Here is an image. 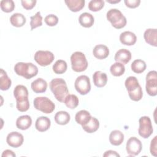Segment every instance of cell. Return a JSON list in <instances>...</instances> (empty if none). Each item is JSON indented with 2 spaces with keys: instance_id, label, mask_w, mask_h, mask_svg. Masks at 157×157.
<instances>
[{
  "instance_id": "cell-1",
  "label": "cell",
  "mask_w": 157,
  "mask_h": 157,
  "mask_svg": "<svg viewBox=\"0 0 157 157\" xmlns=\"http://www.w3.org/2000/svg\"><path fill=\"white\" fill-rule=\"evenodd\" d=\"M50 88L54 96L60 102H63L69 94V90L66 81L60 78H53L50 83Z\"/></svg>"
},
{
  "instance_id": "cell-2",
  "label": "cell",
  "mask_w": 157,
  "mask_h": 157,
  "mask_svg": "<svg viewBox=\"0 0 157 157\" xmlns=\"http://www.w3.org/2000/svg\"><path fill=\"white\" fill-rule=\"evenodd\" d=\"M14 71L26 79H30L38 73V68L31 63L18 62L14 66Z\"/></svg>"
},
{
  "instance_id": "cell-3",
  "label": "cell",
  "mask_w": 157,
  "mask_h": 157,
  "mask_svg": "<svg viewBox=\"0 0 157 157\" xmlns=\"http://www.w3.org/2000/svg\"><path fill=\"white\" fill-rule=\"evenodd\" d=\"M107 19L109 21L112 26L116 29L124 28L127 23L126 17L121 12L117 9H111L107 12Z\"/></svg>"
},
{
  "instance_id": "cell-4",
  "label": "cell",
  "mask_w": 157,
  "mask_h": 157,
  "mask_svg": "<svg viewBox=\"0 0 157 157\" xmlns=\"http://www.w3.org/2000/svg\"><path fill=\"white\" fill-rule=\"evenodd\" d=\"M71 62L72 70L77 72L85 71L88 65L85 55L81 52L73 53L71 56Z\"/></svg>"
},
{
  "instance_id": "cell-5",
  "label": "cell",
  "mask_w": 157,
  "mask_h": 157,
  "mask_svg": "<svg viewBox=\"0 0 157 157\" xmlns=\"http://www.w3.org/2000/svg\"><path fill=\"white\" fill-rule=\"evenodd\" d=\"M33 104L36 109L45 113H50L55 109V104L47 97H37Z\"/></svg>"
},
{
  "instance_id": "cell-6",
  "label": "cell",
  "mask_w": 157,
  "mask_h": 157,
  "mask_svg": "<svg viewBox=\"0 0 157 157\" xmlns=\"http://www.w3.org/2000/svg\"><path fill=\"white\" fill-rule=\"evenodd\" d=\"M139 128L138 133L142 137L147 139L153 133V129L150 118L147 116H144L140 118L139 120Z\"/></svg>"
},
{
  "instance_id": "cell-7",
  "label": "cell",
  "mask_w": 157,
  "mask_h": 157,
  "mask_svg": "<svg viewBox=\"0 0 157 157\" xmlns=\"http://www.w3.org/2000/svg\"><path fill=\"white\" fill-rule=\"evenodd\" d=\"M74 86L77 91L82 95L88 94L91 90V83L90 78L86 75L78 76L74 83Z\"/></svg>"
},
{
  "instance_id": "cell-8",
  "label": "cell",
  "mask_w": 157,
  "mask_h": 157,
  "mask_svg": "<svg viewBox=\"0 0 157 157\" xmlns=\"http://www.w3.org/2000/svg\"><path fill=\"white\" fill-rule=\"evenodd\" d=\"M146 91L151 96L157 94V72L155 71H150L146 75Z\"/></svg>"
},
{
  "instance_id": "cell-9",
  "label": "cell",
  "mask_w": 157,
  "mask_h": 157,
  "mask_svg": "<svg viewBox=\"0 0 157 157\" xmlns=\"http://www.w3.org/2000/svg\"><path fill=\"white\" fill-rule=\"evenodd\" d=\"M36 62L41 66H47L50 64L55 59L53 53L50 51L38 50L34 56Z\"/></svg>"
},
{
  "instance_id": "cell-10",
  "label": "cell",
  "mask_w": 157,
  "mask_h": 157,
  "mask_svg": "<svg viewBox=\"0 0 157 157\" xmlns=\"http://www.w3.org/2000/svg\"><path fill=\"white\" fill-rule=\"evenodd\" d=\"M142 149V144L139 139L136 137H130L126 145L127 153L130 156L138 155Z\"/></svg>"
},
{
  "instance_id": "cell-11",
  "label": "cell",
  "mask_w": 157,
  "mask_h": 157,
  "mask_svg": "<svg viewBox=\"0 0 157 157\" xmlns=\"http://www.w3.org/2000/svg\"><path fill=\"white\" fill-rule=\"evenodd\" d=\"M24 141V137L23 136L17 131L11 132L9 134H8L7 138H6V142L7 144L13 148H18L20 147Z\"/></svg>"
},
{
  "instance_id": "cell-12",
  "label": "cell",
  "mask_w": 157,
  "mask_h": 157,
  "mask_svg": "<svg viewBox=\"0 0 157 157\" xmlns=\"http://www.w3.org/2000/svg\"><path fill=\"white\" fill-rule=\"evenodd\" d=\"M13 96L16 102H23L28 99V91L24 85H18L13 90Z\"/></svg>"
},
{
  "instance_id": "cell-13",
  "label": "cell",
  "mask_w": 157,
  "mask_h": 157,
  "mask_svg": "<svg viewBox=\"0 0 157 157\" xmlns=\"http://www.w3.org/2000/svg\"><path fill=\"white\" fill-rule=\"evenodd\" d=\"M114 59L117 62L123 64H127L131 59V53L127 49H120L116 52Z\"/></svg>"
},
{
  "instance_id": "cell-14",
  "label": "cell",
  "mask_w": 157,
  "mask_h": 157,
  "mask_svg": "<svg viewBox=\"0 0 157 157\" xmlns=\"http://www.w3.org/2000/svg\"><path fill=\"white\" fill-rule=\"evenodd\" d=\"M121 43L125 45H133L137 40V37L134 33L131 31H124L120 36Z\"/></svg>"
},
{
  "instance_id": "cell-15",
  "label": "cell",
  "mask_w": 157,
  "mask_h": 157,
  "mask_svg": "<svg viewBox=\"0 0 157 157\" xmlns=\"http://www.w3.org/2000/svg\"><path fill=\"white\" fill-rule=\"evenodd\" d=\"M93 54L95 58L99 59H103L109 56V49L105 45H97L93 48Z\"/></svg>"
},
{
  "instance_id": "cell-16",
  "label": "cell",
  "mask_w": 157,
  "mask_h": 157,
  "mask_svg": "<svg viewBox=\"0 0 157 157\" xmlns=\"http://www.w3.org/2000/svg\"><path fill=\"white\" fill-rule=\"evenodd\" d=\"M31 87L36 93H44L47 88V83L43 78H38L31 83Z\"/></svg>"
},
{
  "instance_id": "cell-17",
  "label": "cell",
  "mask_w": 157,
  "mask_h": 157,
  "mask_svg": "<svg viewBox=\"0 0 157 157\" xmlns=\"http://www.w3.org/2000/svg\"><path fill=\"white\" fill-rule=\"evenodd\" d=\"M51 125L50 120L47 117H40L37 118L35 123L36 129L39 132H44L49 129Z\"/></svg>"
},
{
  "instance_id": "cell-18",
  "label": "cell",
  "mask_w": 157,
  "mask_h": 157,
  "mask_svg": "<svg viewBox=\"0 0 157 157\" xmlns=\"http://www.w3.org/2000/svg\"><path fill=\"white\" fill-rule=\"evenodd\" d=\"M94 85L98 88L104 86L107 82V76L105 73L101 71H96L93 75Z\"/></svg>"
},
{
  "instance_id": "cell-19",
  "label": "cell",
  "mask_w": 157,
  "mask_h": 157,
  "mask_svg": "<svg viewBox=\"0 0 157 157\" xmlns=\"http://www.w3.org/2000/svg\"><path fill=\"white\" fill-rule=\"evenodd\" d=\"M156 36H157V30L156 29L149 28L147 29L144 34V37L145 42L152 46L156 47Z\"/></svg>"
},
{
  "instance_id": "cell-20",
  "label": "cell",
  "mask_w": 157,
  "mask_h": 157,
  "mask_svg": "<svg viewBox=\"0 0 157 157\" xmlns=\"http://www.w3.org/2000/svg\"><path fill=\"white\" fill-rule=\"evenodd\" d=\"M78 21L82 26L84 28H90L94 24V18L91 13L84 12L79 16Z\"/></svg>"
},
{
  "instance_id": "cell-21",
  "label": "cell",
  "mask_w": 157,
  "mask_h": 157,
  "mask_svg": "<svg viewBox=\"0 0 157 157\" xmlns=\"http://www.w3.org/2000/svg\"><path fill=\"white\" fill-rule=\"evenodd\" d=\"M32 124V119L29 115H22L19 117L16 121L17 128L21 130L28 129Z\"/></svg>"
},
{
  "instance_id": "cell-22",
  "label": "cell",
  "mask_w": 157,
  "mask_h": 157,
  "mask_svg": "<svg viewBox=\"0 0 157 157\" xmlns=\"http://www.w3.org/2000/svg\"><path fill=\"white\" fill-rule=\"evenodd\" d=\"M124 140V134L119 130L112 131L109 135V141L110 144L115 146L121 145Z\"/></svg>"
},
{
  "instance_id": "cell-23",
  "label": "cell",
  "mask_w": 157,
  "mask_h": 157,
  "mask_svg": "<svg viewBox=\"0 0 157 157\" xmlns=\"http://www.w3.org/2000/svg\"><path fill=\"white\" fill-rule=\"evenodd\" d=\"M66 4L69 9L74 12L81 10L85 6V0H66Z\"/></svg>"
},
{
  "instance_id": "cell-24",
  "label": "cell",
  "mask_w": 157,
  "mask_h": 157,
  "mask_svg": "<svg viewBox=\"0 0 157 157\" xmlns=\"http://www.w3.org/2000/svg\"><path fill=\"white\" fill-rule=\"evenodd\" d=\"M91 117H92L88 111L82 110L76 113L75 116V120L78 124L83 126L86 124L90 120Z\"/></svg>"
},
{
  "instance_id": "cell-25",
  "label": "cell",
  "mask_w": 157,
  "mask_h": 157,
  "mask_svg": "<svg viewBox=\"0 0 157 157\" xmlns=\"http://www.w3.org/2000/svg\"><path fill=\"white\" fill-rule=\"evenodd\" d=\"M26 18L20 13H15L10 17V22L12 25L15 27H21L26 23Z\"/></svg>"
},
{
  "instance_id": "cell-26",
  "label": "cell",
  "mask_w": 157,
  "mask_h": 157,
  "mask_svg": "<svg viewBox=\"0 0 157 157\" xmlns=\"http://www.w3.org/2000/svg\"><path fill=\"white\" fill-rule=\"evenodd\" d=\"M83 129L88 133L96 132L99 127V122L95 117H91L90 120L85 125L82 126Z\"/></svg>"
},
{
  "instance_id": "cell-27",
  "label": "cell",
  "mask_w": 157,
  "mask_h": 157,
  "mask_svg": "<svg viewBox=\"0 0 157 157\" xmlns=\"http://www.w3.org/2000/svg\"><path fill=\"white\" fill-rule=\"evenodd\" d=\"M71 119L70 115L66 111H59L55 115V122L60 125H65L67 124Z\"/></svg>"
},
{
  "instance_id": "cell-28",
  "label": "cell",
  "mask_w": 157,
  "mask_h": 157,
  "mask_svg": "<svg viewBox=\"0 0 157 157\" xmlns=\"http://www.w3.org/2000/svg\"><path fill=\"white\" fill-rule=\"evenodd\" d=\"M11 83V80L8 77L6 72L3 69H1L0 89L2 91L7 90L10 87Z\"/></svg>"
},
{
  "instance_id": "cell-29",
  "label": "cell",
  "mask_w": 157,
  "mask_h": 157,
  "mask_svg": "<svg viewBox=\"0 0 157 157\" xmlns=\"http://www.w3.org/2000/svg\"><path fill=\"white\" fill-rule=\"evenodd\" d=\"M63 102L68 108L71 109H74L78 106L79 103V100L78 97L76 95L69 94L65 98Z\"/></svg>"
},
{
  "instance_id": "cell-30",
  "label": "cell",
  "mask_w": 157,
  "mask_h": 157,
  "mask_svg": "<svg viewBox=\"0 0 157 157\" xmlns=\"http://www.w3.org/2000/svg\"><path fill=\"white\" fill-rule=\"evenodd\" d=\"M132 71L137 74H140L145 71L146 69V63L142 59H136L131 64Z\"/></svg>"
},
{
  "instance_id": "cell-31",
  "label": "cell",
  "mask_w": 157,
  "mask_h": 157,
  "mask_svg": "<svg viewBox=\"0 0 157 157\" xmlns=\"http://www.w3.org/2000/svg\"><path fill=\"white\" fill-rule=\"evenodd\" d=\"M128 91L130 99L134 101H139L142 98L143 91L140 85Z\"/></svg>"
},
{
  "instance_id": "cell-32",
  "label": "cell",
  "mask_w": 157,
  "mask_h": 157,
  "mask_svg": "<svg viewBox=\"0 0 157 157\" xmlns=\"http://www.w3.org/2000/svg\"><path fill=\"white\" fill-rule=\"evenodd\" d=\"M110 71L113 76L119 77L124 73L125 67L122 63L116 62L110 66Z\"/></svg>"
},
{
  "instance_id": "cell-33",
  "label": "cell",
  "mask_w": 157,
  "mask_h": 157,
  "mask_svg": "<svg viewBox=\"0 0 157 157\" xmlns=\"http://www.w3.org/2000/svg\"><path fill=\"white\" fill-rule=\"evenodd\" d=\"M67 63L62 59L57 60L53 66V71L56 74H62L67 70Z\"/></svg>"
},
{
  "instance_id": "cell-34",
  "label": "cell",
  "mask_w": 157,
  "mask_h": 157,
  "mask_svg": "<svg viewBox=\"0 0 157 157\" xmlns=\"http://www.w3.org/2000/svg\"><path fill=\"white\" fill-rule=\"evenodd\" d=\"M42 25V17L40 15V12H37L34 16L31 17L30 26L31 29L33 30L34 29Z\"/></svg>"
},
{
  "instance_id": "cell-35",
  "label": "cell",
  "mask_w": 157,
  "mask_h": 157,
  "mask_svg": "<svg viewBox=\"0 0 157 157\" xmlns=\"http://www.w3.org/2000/svg\"><path fill=\"white\" fill-rule=\"evenodd\" d=\"M0 6L1 10L6 13L11 12L15 9V4L12 0H2Z\"/></svg>"
},
{
  "instance_id": "cell-36",
  "label": "cell",
  "mask_w": 157,
  "mask_h": 157,
  "mask_svg": "<svg viewBox=\"0 0 157 157\" xmlns=\"http://www.w3.org/2000/svg\"><path fill=\"white\" fill-rule=\"evenodd\" d=\"M104 3L102 0H91L88 3V9L93 12L99 11L104 7Z\"/></svg>"
},
{
  "instance_id": "cell-37",
  "label": "cell",
  "mask_w": 157,
  "mask_h": 157,
  "mask_svg": "<svg viewBox=\"0 0 157 157\" xmlns=\"http://www.w3.org/2000/svg\"><path fill=\"white\" fill-rule=\"evenodd\" d=\"M124 85L127 90L128 91L137 86L138 85H139V83L138 80L136 77L130 76L128 77L125 80Z\"/></svg>"
},
{
  "instance_id": "cell-38",
  "label": "cell",
  "mask_w": 157,
  "mask_h": 157,
  "mask_svg": "<svg viewBox=\"0 0 157 157\" xmlns=\"http://www.w3.org/2000/svg\"><path fill=\"white\" fill-rule=\"evenodd\" d=\"M45 23L50 26H54L58 23V18L53 14H50L45 17L44 19Z\"/></svg>"
},
{
  "instance_id": "cell-39",
  "label": "cell",
  "mask_w": 157,
  "mask_h": 157,
  "mask_svg": "<svg viewBox=\"0 0 157 157\" xmlns=\"http://www.w3.org/2000/svg\"><path fill=\"white\" fill-rule=\"evenodd\" d=\"M17 109L18 111L23 112L27 111L29 108V102L28 99L23 102H17Z\"/></svg>"
},
{
  "instance_id": "cell-40",
  "label": "cell",
  "mask_w": 157,
  "mask_h": 157,
  "mask_svg": "<svg viewBox=\"0 0 157 157\" xmlns=\"http://www.w3.org/2000/svg\"><path fill=\"white\" fill-rule=\"evenodd\" d=\"M36 0H21V3L23 7L26 10L32 9L36 4Z\"/></svg>"
},
{
  "instance_id": "cell-41",
  "label": "cell",
  "mask_w": 157,
  "mask_h": 157,
  "mask_svg": "<svg viewBox=\"0 0 157 157\" xmlns=\"http://www.w3.org/2000/svg\"><path fill=\"white\" fill-rule=\"evenodd\" d=\"M124 2L128 7L131 9L137 7L140 3V0H124Z\"/></svg>"
},
{
  "instance_id": "cell-42",
  "label": "cell",
  "mask_w": 157,
  "mask_h": 157,
  "mask_svg": "<svg viewBox=\"0 0 157 157\" xmlns=\"http://www.w3.org/2000/svg\"><path fill=\"white\" fill-rule=\"evenodd\" d=\"M156 136H155L154 138L151 140V144H150V153L152 155L156 156V153H157V148H156Z\"/></svg>"
},
{
  "instance_id": "cell-43",
  "label": "cell",
  "mask_w": 157,
  "mask_h": 157,
  "mask_svg": "<svg viewBox=\"0 0 157 157\" xmlns=\"http://www.w3.org/2000/svg\"><path fill=\"white\" fill-rule=\"evenodd\" d=\"M103 156H104V157H108V156H118V157H120V155L118 153H117L115 151L107 150L104 153V154L103 155Z\"/></svg>"
},
{
  "instance_id": "cell-44",
  "label": "cell",
  "mask_w": 157,
  "mask_h": 157,
  "mask_svg": "<svg viewBox=\"0 0 157 157\" xmlns=\"http://www.w3.org/2000/svg\"><path fill=\"white\" fill-rule=\"evenodd\" d=\"M2 157H13L15 156L16 155L12 151L10 150H6L3 151L2 154Z\"/></svg>"
},
{
  "instance_id": "cell-45",
  "label": "cell",
  "mask_w": 157,
  "mask_h": 157,
  "mask_svg": "<svg viewBox=\"0 0 157 157\" xmlns=\"http://www.w3.org/2000/svg\"><path fill=\"white\" fill-rule=\"evenodd\" d=\"M107 2L111 3V4H115V3H118L120 2V0H116V1H112V0H107Z\"/></svg>"
}]
</instances>
